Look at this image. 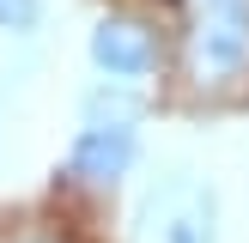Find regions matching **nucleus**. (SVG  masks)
Listing matches in <instances>:
<instances>
[{
  "label": "nucleus",
  "mask_w": 249,
  "mask_h": 243,
  "mask_svg": "<svg viewBox=\"0 0 249 243\" xmlns=\"http://www.w3.org/2000/svg\"><path fill=\"white\" fill-rule=\"evenodd\" d=\"M146 109H152V97L134 79H91L79 97V122H128V128H140Z\"/></svg>",
  "instance_id": "nucleus-5"
},
{
  "label": "nucleus",
  "mask_w": 249,
  "mask_h": 243,
  "mask_svg": "<svg viewBox=\"0 0 249 243\" xmlns=\"http://www.w3.org/2000/svg\"><path fill=\"white\" fill-rule=\"evenodd\" d=\"M170 73L201 104L249 91V0H177L170 6Z\"/></svg>",
  "instance_id": "nucleus-1"
},
{
  "label": "nucleus",
  "mask_w": 249,
  "mask_h": 243,
  "mask_svg": "<svg viewBox=\"0 0 249 243\" xmlns=\"http://www.w3.org/2000/svg\"><path fill=\"white\" fill-rule=\"evenodd\" d=\"M85 61H91L97 79H158V73L170 67V24L158 18L152 6H128V0H116V6H104L91 18V31H85Z\"/></svg>",
  "instance_id": "nucleus-2"
},
{
  "label": "nucleus",
  "mask_w": 249,
  "mask_h": 243,
  "mask_svg": "<svg viewBox=\"0 0 249 243\" xmlns=\"http://www.w3.org/2000/svg\"><path fill=\"white\" fill-rule=\"evenodd\" d=\"M0 243H61L55 231H18V237H0Z\"/></svg>",
  "instance_id": "nucleus-7"
},
{
  "label": "nucleus",
  "mask_w": 249,
  "mask_h": 243,
  "mask_svg": "<svg viewBox=\"0 0 249 243\" xmlns=\"http://www.w3.org/2000/svg\"><path fill=\"white\" fill-rule=\"evenodd\" d=\"M140 164V128L128 122H79L67 140V176L79 189H122Z\"/></svg>",
  "instance_id": "nucleus-4"
},
{
  "label": "nucleus",
  "mask_w": 249,
  "mask_h": 243,
  "mask_svg": "<svg viewBox=\"0 0 249 243\" xmlns=\"http://www.w3.org/2000/svg\"><path fill=\"white\" fill-rule=\"evenodd\" d=\"M43 0H0V36H12V43H31L36 31H43Z\"/></svg>",
  "instance_id": "nucleus-6"
},
{
  "label": "nucleus",
  "mask_w": 249,
  "mask_h": 243,
  "mask_svg": "<svg viewBox=\"0 0 249 243\" xmlns=\"http://www.w3.org/2000/svg\"><path fill=\"white\" fill-rule=\"evenodd\" d=\"M140 243H219V194L195 170H164L134 213Z\"/></svg>",
  "instance_id": "nucleus-3"
}]
</instances>
